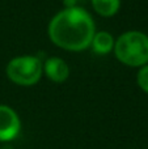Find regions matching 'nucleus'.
Here are the masks:
<instances>
[{
    "instance_id": "4",
    "label": "nucleus",
    "mask_w": 148,
    "mask_h": 149,
    "mask_svg": "<svg viewBox=\"0 0 148 149\" xmlns=\"http://www.w3.org/2000/svg\"><path fill=\"white\" fill-rule=\"evenodd\" d=\"M21 132L18 114L7 105H0V141H12Z\"/></svg>"
},
{
    "instance_id": "9",
    "label": "nucleus",
    "mask_w": 148,
    "mask_h": 149,
    "mask_svg": "<svg viewBox=\"0 0 148 149\" xmlns=\"http://www.w3.org/2000/svg\"><path fill=\"white\" fill-rule=\"evenodd\" d=\"M63 3H64L66 8H73L76 7V0H63Z\"/></svg>"
},
{
    "instance_id": "5",
    "label": "nucleus",
    "mask_w": 148,
    "mask_h": 149,
    "mask_svg": "<svg viewBox=\"0 0 148 149\" xmlns=\"http://www.w3.org/2000/svg\"><path fill=\"white\" fill-rule=\"evenodd\" d=\"M43 72L47 76V79L52 82L62 84L70 76V68L68 64L59 56L47 58L43 63Z\"/></svg>"
},
{
    "instance_id": "8",
    "label": "nucleus",
    "mask_w": 148,
    "mask_h": 149,
    "mask_svg": "<svg viewBox=\"0 0 148 149\" xmlns=\"http://www.w3.org/2000/svg\"><path fill=\"white\" fill-rule=\"evenodd\" d=\"M136 82L139 88L148 94V64L139 68L138 74H136Z\"/></svg>"
},
{
    "instance_id": "2",
    "label": "nucleus",
    "mask_w": 148,
    "mask_h": 149,
    "mask_svg": "<svg viewBox=\"0 0 148 149\" xmlns=\"http://www.w3.org/2000/svg\"><path fill=\"white\" fill-rule=\"evenodd\" d=\"M114 55L127 67H143L148 64V36L138 30L121 34L114 45Z\"/></svg>"
},
{
    "instance_id": "3",
    "label": "nucleus",
    "mask_w": 148,
    "mask_h": 149,
    "mask_svg": "<svg viewBox=\"0 0 148 149\" xmlns=\"http://www.w3.org/2000/svg\"><path fill=\"white\" fill-rule=\"evenodd\" d=\"M5 72L13 84L31 86L41 80L43 74V63L39 58L33 55H21L9 60Z\"/></svg>"
},
{
    "instance_id": "1",
    "label": "nucleus",
    "mask_w": 148,
    "mask_h": 149,
    "mask_svg": "<svg viewBox=\"0 0 148 149\" xmlns=\"http://www.w3.org/2000/svg\"><path fill=\"white\" fill-rule=\"evenodd\" d=\"M55 46L67 51H83L92 43L96 26L92 16L80 7L66 8L51 18L47 28Z\"/></svg>"
},
{
    "instance_id": "7",
    "label": "nucleus",
    "mask_w": 148,
    "mask_h": 149,
    "mask_svg": "<svg viewBox=\"0 0 148 149\" xmlns=\"http://www.w3.org/2000/svg\"><path fill=\"white\" fill-rule=\"evenodd\" d=\"M91 3L94 12L102 17H113L121 7V0H91Z\"/></svg>"
},
{
    "instance_id": "6",
    "label": "nucleus",
    "mask_w": 148,
    "mask_h": 149,
    "mask_svg": "<svg viewBox=\"0 0 148 149\" xmlns=\"http://www.w3.org/2000/svg\"><path fill=\"white\" fill-rule=\"evenodd\" d=\"M114 45H115V39L110 33H108V31H97L94 34L93 39H92L91 46L96 54L106 55L114 50Z\"/></svg>"
}]
</instances>
